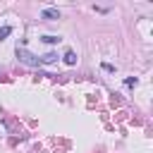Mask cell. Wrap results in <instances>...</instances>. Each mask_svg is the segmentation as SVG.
<instances>
[{
    "mask_svg": "<svg viewBox=\"0 0 153 153\" xmlns=\"http://www.w3.org/2000/svg\"><path fill=\"white\" fill-rule=\"evenodd\" d=\"M17 57H19V62H24V65H31V67L45 65V62H43V57H36V55H31V53H29V50H24V48H17Z\"/></svg>",
    "mask_w": 153,
    "mask_h": 153,
    "instance_id": "obj_1",
    "label": "cell"
},
{
    "mask_svg": "<svg viewBox=\"0 0 153 153\" xmlns=\"http://www.w3.org/2000/svg\"><path fill=\"white\" fill-rule=\"evenodd\" d=\"M41 17H43V19H60V12L53 10V7H45V10L41 12Z\"/></svg>",
    "mask_w": 153,
    "mask_h": 153,
    "instance_id": "obj_2",
    "label": "cell"
},
{
    "mask_svg": "<svg viewBox=\"0 0 153 153\" xmlns=\"http://www.w3.org/2000/svg\"><path fill=\"white\" fill-rule=\"evenodd\" d=\"M65 62H67V65H74V62H76V55H74L72 50H67V53H65Z\"/></svg>",
    "mask_w": 153,
    "mask_h": 153,
    "instance_id": "obj_3",
    "label": "cell"
},
{
    "mask_svg": "<svg viewBox=\"0 0 153 153\" xmlns=\"http://www.w3.org/2000/svg\"><path fill=\"white\" fill-rule=\"evenodd\" d=\"M10 33H12V26H2V29H0V41H2L5 36H10Z\"/></svg>",
    "mask_w": 153,
    "mask_h": 153,
    "instance_id": "obj_4",
    "label": "cell"
},
{
    "mask_svg": "<svg viewBox=\"0 0 153 153\" xmlns=\"http://www.w3.org/2000/svg\"><path fill=\"white\" fill-rule=\"evenodd\" d=\"M43 41H45V43H57L60 38H57V36H43Z\"/></svg>",
    "mask_w": 153,
    "mask_h": 153,
    "instance_id": "obj_5",
    "label": "cell"
},
{
    "mask_svg": "<svg viewBox=\"0 0 153 153\" xmlns=\"http://www.w3.org/2000/svg\"><path fill=\"white\" fill-rule=\"evenodd\" d=\"M103 69H105V72H115V67H112V65H108V62H103Z\"/></svg>",
    "mask_w": 153,
    "mask_h": 153,
    "instance_id": "obj_6",
    "label": "cell"
}]
</instances>
